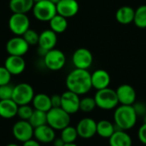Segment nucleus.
Masks as SVG:
<instances>
[{"mask_svg":"<svg viewBox=\"0 0 146 146\" xmlns=\"http://www.w3.org/2000/svg\"><path fill=\"white\" fill-rule=\"evenodd\" d=\"M65 84L68 91L79 96L85 95L92 88L91 73L86 69L74 68L67 75Z\"/></svg>","mask_w":146,"mask_h":146,"instance_id":"f257e3e1","label":"nucleus"},{"mask_svg":"<svg viewBox=\"0 0 146 146\" xmlns=\"http://www.w3.org/2000/svg\"><path fill=\"white\" fill-rule=\"evenodd\" d=\"M114 124L116 129L128 131L135 127L138 115L131 105H118L114 111Z\"/></svg>","mask_w":146,"mask_h":146,"instance_id":"f03ea898","label":"nucleus"},{"mask_svg":"<svg viewBox=\"0 0 146 146\" xmlns=\"http://www.w3.org/2000/svg\"><path fill=\"white\" fill-rule=\"evenodd\" d=\"M93 98L97 107L103 110H112L119 105L115 90L110 87L97 91Z\"/></svg>","mask_w":146,"mask_h":146,"instance_id":"7ed1b4c3","label":"nucleus"},{"mask_svg":"<svg viewBox=\"0 0 146 146\" xmlns=\"http://www.w3.org/2000/svg\"><path fill=\"white\" fill-rule=\"evenodd\" d=\"M47 125L55 131H62L70 125V115L62 108H51L47 113Z\"/></svg>","mask_w":146,"mask_h":146,"instance_id":"20e7f679","label":"nucleus"},{"mask_svg":"<svg viewBox=\"0 0 146 146\" xmlns=\"http://www.w3.org/2000/svg\"><path fill=\"white\" fill-rule=\"evenodd\" d=\"M33 16L39 21L49 22L57 13L56 4L49 0H43L34 3L33 7Z\"/></svg>","mask_w":146,"mask_h":146,"instance_id":"39448f33","label":"nucleus"},{"mask_svg":"<svg viewBox=\"0 0 146 146\" xmlns=\"http://www.w3.org/2000/svg\"><path fill=\"white\" fill-rule=\"evenodd\" d=\"M34 90L28 83H19L14 86L12 100L18 105H27L32 103L34 97Z\"/></svg>","mask_w":146,"mask_h":146,"instance_id":"423d86ee","label":"nucleus"},{"mask_svg":"<svg viewBox=\"0 0 146 146\" xmlns=\"http://www.w3.org/2000/svg\"><path fill=\"white\" fill-rule=\"evenodd\" d=\"M8 26L15 36H22L30 28V20L27 14L13 13L9 19Z\"/></svg>","mask_w":146,"mask_h":146,"instance_id":"0eeeda50","label":"nucleus"},{"mask_svg":"<svg viewBox=\"0 0 146 146\" xmlns=\"http://www.w3.org/2000/svg\"><path fill=\"white\" fill-rule=\"evenodd\" d=\"M43 62L46 68L51 71L61 70L66 64L65 54L58 49H52L49 50L43 57Z\"/></svg>","mask_w":146,"mask_h":146,"instance_id":"6e6552de","label":"nucleus"},{"mask_svg":"<svg viewBox=\"0 0 146 146\" xmlns=\"http://www.w3.org/2000/svg\"><path fill=\"white\" fill-rule=\"evenodd\" d=\"M34 128L29 123L28 121L20 120L16 121L12 128V133L14 138L19 142L24 143L33 138Z\"/></svg>","mask_w":146,"mask_h":146,"instance_id":"1a4fd4ad","label":"nucleus"},{"mask_svg":"<svg viewBox=\"0 0 146 146\" xmlns=\"http://www.w3.org/2000/svg\"><path fill=\"white\" fill-rule=\"evenodd\" d=\"M72 62L75 68L88 70L93 62L92 53L86 48H79L72 56Z\"/></svg>","mask_w":146,"mask_h":146,"instance_id":"9d476101","label":"nucleus"},{"mask_svg":"<svg viewBox=\"0 0 146 146\" xmlns=\"http://www.w3.org/2000/svg\"><path fill=\"white\" fill-rule=\"evenodd\" d=\"M28 50L29 44L22 36H14L6 43V51L9 56H23L27 53Z\"/></svg>","mask_w":146,"mask_h":146,"instance_id":"9b49d317","label":"nucleus"},{"mask_svg":"<svg viewBox=\"0 0 146 146\" xmlns=\"http://www.w3.org/2000/svg\"><path fill=\"white\" fill-rule=\"evenodd\" d=\"M80 96L70 91L64 92L61 95V108L70 115L80 110Z\"/></svg>","mask_w":146,"mask_h":146,"instance_id":"f8f14e48","label":"nucleus"},{"mask_svg":"<svg viewBox=\"0 0 146 146\" xmlns=\"http://www.w3.org/2000/svg\"><path fill=\"white\" fill-rule=\"evenodd\" d=\"M78 136L84 139H89L97 134V121L90 117L82 118L76 126Z\"/></svg>","mask_w":146,"mask_h":146,"instance_id":"ddd939ff","label":"nucleus"},{"mask_svg":"<svg viewBox=\"0 0 146 146\" xmlns=\"http://www.w3.org/2000/svg\"><path fill=\"white\" fill-rule=\"evenodd\" d=\"M116 96L121 105H133L137 100V93L133 86L129 84H122L115 90Z\"/></svg>","mask_w":146,"mask_h":146,"instance_id":"4468645a","label":"nucleus"},{"mask_svg":"<svg viewBox=\"0 0 146 146\" xmlns=\"http://www.w3.org/2000/svg\"><path fill=\"white\" fill-rule=\"evenodd\" d=\"M56 7V13L67 19L76 15L80 9L77 0H60Z\"/></svg>","mask_w":146,"mask_h":146,"instance_id":"2eb2a0df","label":"nucleus"},{"mask_svg":"<svg viewBox=\"0 0 146 146\" xmlns=\"http://www.w3.org/2000/svg\"><path fill=\"white\" fill-rule=\"evenodd\" d=\"M91 80L92 88L97 91L108 88L111 82L110 74L104 69H97L91 74Z\"/></svg>","mask_w":146,"mask_h":146,"instance_id":"dca6fc26","label":"nucleus"},{"mask_svg":"<svg viewBox=\"0 0 146 146\" xmlns=\"http://www.w3.org/2000/svg\"><path fill=\"white\" fill-rule=\"evenodd\" d=\"M3 66L11 75H19L24 72L26 68V62L23 56H9L5 59Z\"/></svg>","mask_w":146,"mask_h":146,"instance_id":"f3484780","label":"nucleus"},{"mask_svg":"<svg viewBox=\"0 0 146 146\" xmlns=\"http://www.w3.org/2000/svg\"><path fill=\"white\" fill-rule=\"evenodd\" d=\"M33 137L34 139H36L39 143L49 144L52 143L53 140L56 139V133L53 128L45 124L34 128Z\"/></svg>","mask_w":146,"mask_h":146,"instance_id":"a211bd4d","label":"nucleus"},{"mask_svg":"<svg viewBox=\"0 0 146 146\" xmlns=\"http://www.w3.org/2000/svg\"><path fill=\"white\" fill-rule=\"evenodd\" d=\"M57 44V34L50 29L44 30L39 33L38 47H41L46 50H50L56 47Z\"/></svg>","mask_w":146,"mask_h":146,"instance_id":"6ab92c4d","label":"nucleus"},{"mask_svg":"<svg viewBox=\"0 0 146 146\" xmlns=\"http://www.w3.org/2000/svg\"><path fill=\"white\" fill-rule=\"evenodd\" d=\"M110 146H133V139L127 131L116 129L109 139Z\"/></svg>","mask_w":146,"mask_h":146,"instance_id":"aec40b11","label":"nucleus"},{"mask_svg":"<svg viewBox=\"0 0 146 146\" xmlns=\"http://www.w3.org/2000/svg\"><path fill=\"white\" fill-rule=\"evenodd\" d=\"M18 105L12 100H0V117L3 119H12L17 115Z\"/></svg>","mask_w":146,"mask_h":146,"instance_id":"412c9836","label":"nucleus"},{"mask_svg":"<svg viewBox=\"0 0 146 146\" xmlns=\"http://www.w3.org/2000/svg\"><path fill=\"white\" fill-rule=\"evenodd\" d=\"M33 107L36 110H40L43 112H48L51 108L50 97L45 93H38L34 95L33 101Z\"/></svg>","mask_w":146,"mask_h":146,"instance_id":"4be33fe9","label":"nucleus"},{"mask_svg":"<svg viewBox=\"0 0 146 146\" xmlns=\"http://www.w3.org/2000/svg\"><path fill=\"white\" fill-rule=\"evenodd\" d=\"M135 9L131 6H122L119 8L115 13L116 21L122 25H128L133 22Z\"/></svg>","mask_w":146,"mask_h":146,"instance_id":"5701e85b","label":"nucleus"},{"mask_svg":"<svg viewBox=\"0 0 146 146\" xmlns=\"http://www.w3.org/2000/svg\"><path fill=\"white\" fill-rule=\"evenodd\" d=\"M34 3L33 0H9V7L12 13L27 14L33 9Z\"/></svg>","mask_w":146,"mask_h":146,"instance_id":"b1692460","label":"nucleus"},{"mask_svg":"<svg viewBox=\"0 0 146 146\" xmlns=\"http://www.w3.org/2000/svg\"><path fill=\"white\" fill-rule=\"evenodd\" d=\"M116 127L114 123L108 120H101L97 122V134L103 139H110Z\"/></svg>","mask_w":146,"mask_h":146,"instance_id":"393cba45","label":"nucleus"},{"mask_svg":"<svg viewBox=\"0 0 146 146\" xmlns=\"http://www.w3.org/2000/svg\"><path fill=\"white\" fill-rule=\"evenodd\" d=\"M49 24H50V29L55 32L56 34L62 33L63 32H65L68 26V19L58 14H56L49 21Z\"/></svg>","mask_w":146,"mask_h":146,"instance_id":"a878e982","label":"nucleus"},{"mask_svg":"<svg viewBox=\"0 0 146 146\" xmlns=\"http://www.w3.org/2000/svg\"><path fill=\"white\" fill-rule=\"evenodd\" d=\"M28 121L33 128H36V127H38L40 126L47 124L46 112H43L40 110H34Z\"/></svg>","mask_w":146,"mask_h":146,"instance_id":"bb28decb","label":"nucleus"},{"mask_svg":"<svg viewBox=\"0 0 146 146\" xmlns=\"http://www.w3.org/2000/svg\"><path fill=\"white\" fill-rule=\"evenodd\" d=\"M133 22L135 26L140 29L146 28V4L141 5L135 9Z\"/></svg>","mask_w":146,"mask_h":146,"instance_id":"cd10ccee","label":"nucleus"},{"mask_svg":"<svg viewBox=\"0 0 146 146\" xmlns=\"http://www.w3.org/2000/svg\"><path fill=\"white\" fill-rule=\"evenodd\" d=\"M78 133L77 130L74 127L72 126H68L67 127L63 128L61 131V139L63 140L65 144H72L74 143L78 138Z\"/></svg>","mask_w":146,"mask_h":146,"instance_id":"c85d7f7f","label":"nucleus"},{"mask_svg":"<svg viewBox=\"0 0 146 146\" xmlns=\"http://www.w3.org/2000/svg\"><path fill=\"white\" fill-rule=\"evenodd\" d=\"M97 107L96 102L94 100V98L92 97H85L83 98H80V110L84 113H90L95 110Z\"/></svg>","mask_w":146,"mask_h":146,"instance_id":"c756f323","label":"nucleus"},{"mask_svg":"<svg viewBox=\"0 0 146 146\" xmlns=\"http://www.w3.org/2000/svg\"><path fill=\"white\" fill-rule=\"evenodd\" d=\"M33 109L29 106L28 104L27 105H21L18 107V110H17V116L20 118V120L22 121H29L33 112Z\"/></svg>","mask_w":146,"mask_h":146,"instance_id":"7c9ffc66","label":"nucleus"},{"mask_svg":"<svg viewBox=\"0 0 146 146\" xmlns=\"http://www.w3.org/2000/svg\"><path fill=\"white\" fill-rule=\"evenodd\" d=\"M23 38L26 40V42L30 45H36L38 43V38H39V33H38L36 31L29 28L23 35Z\"/></svg>","mask_w":146,"mask_h":146,"instance_id":"2f4dec72","label":"nucleus"},{"mask_svg":"<svg viewBox=\"0 0 146 146\" xmlns=\"http://www.w3.org/2000/svg\"><path fill=\"white\" fill-rule=\"evenodd\" d=\"M14 86L10 84L0 86V100L12 99Z\"/></svg>","mask_w":146,"mask_h":146,"instance_id":"473e14b6","label":"nucleus"},{"mask_svg":"<svg viewBox=\"0 0 146 146\" xmlns=\"http://www.w3.org/2000/svg\"><path fill=\"white\" fill-rule=\"evenodd\" d=\"M11 74L4 66H0V86L8 85L11 80Z\"/></svg>","mask_w":146,"mask_h":146,"instance_id":"72a5a7b5","label":"nucleus"},{"mask_svg":"<svg viewBox=\"0 0 146 146\" xmlns=\"http://www.w3.org/2000/svg\"><path fill=\"white\" fill-rule=\"evenodd\" d=\"M132 106L133 107V110H134L136 115H138V117L139 116L144 117L146 115V104L145 102H142V101L137 102L136 101Z\"/></svg>","mask_w":146,"mask_h":146,"instance_id":"f704fd0d","label":"nucleus"},{"mask_svg":"<svg viewBox=\"0 0 146 146\" xmlns=\"http://www.w3.org/2000/svg\"><path fill=\"white\" fill-rule=\"evenodd\" d=\"M138 139L143 145H146V124L145 123H143V125H141L139 128Z\"/></svg>","mask_w":146,"mask_h":146,"instance_id":"c9c22d12","label":"nucleus"},{"mask_svg":"<svg viewBox=\"0 0 146 146\" xmlns=\"http://www.w3.org/2000/svg\"><path fill=\"white\" fill-rule=\"evenodd\" d=\"M52 108H61V95H53L50 97Z\"/></svg>","mask_w":146,"mask_h":146,"instance_id":"e433bc0d","label":"nucleus"},{"mask_svg":"<svg viewBox=\"0 0 146 146\" xmlns=\"http://www.w3.org/2000/svg\"><path fill=\"white\" fill-rule=\"evenodd\" d=\"M22 144H23L22 146H41L40 145V143L38 142V141H37L36 139H29V140H27V141L22 143Z\"/></svg>","mask_w":146,"mask_h":146,"instance_id":"4c0bfd02","label":"nucleus"},{"mask_svg":"<svg viewBox=\"0 0 146 146\" xmlns=\"http://www.w3.org/2000/svg\"><path fill=\"white\" fill-rule=\"evenodd\" d=\"M52 144H53V146H64L65 145V143L63 142V140L61 138H57V139L56 138L53 140Z\"/></svg>","mask_w":146,"mask_h":146,"instance_id":"58836bf2","label":"nucleus"},{"mask_svg":"<svg viewBox=\"0 0 146 146\" xmlns=\"http://www.w3.org/2000/svg\"><path fill=\"white\" fill-rule=\"evenodd\" d=\"M48 51L49 50H44V49H43L41 47H38V56H40L42 57H44Z\"/></svg>","mask_w":146,"mask_h":146,"instance_id":"ea45409f","label":"nucleus"},{"mask_svg":"<svg viewBox=\"0 0 146 146\" xmlns=\"http://www.w3.org/2000/svg\"><path fill=\"white\" fill-rule=\"evenodd\" d=\"M49 1H50V2H51L52 3L56 4H56H57L59 2H60V0H49Z\"/></svg>","mask_w":146,"mask_h":146,"instance_id":"a19ab883","label":"nucleus"},{"mask_svg":"<svg viewBox=\"0 0 146 146\" xmlns=\"http://www.w3.org/2000/svg\"><path fill=\"white\" fill-rule=\"evenodd\" d=\"M64 146H78L75 143H72V144H65Z\"/></svg>","mask_w":146,"mask_h":146,"instance_id":"79ce46f5","label":"nucleus"},{"mask_svg":"<svg viewBox=\"0 0 146 146\" xmlns=\"http://www.w3.org/2000/svg\"><path fill=\"white\" fill-rule=\"evenodd\" d=\"M6 146H20V145H17V144H15V143H10V144L7 145Z\"/></svg>","mask_w":146,"mask_h":146,"instance_id":"37998d69","label":"nucleus"},{"mask_svg":"<svg viewBox=\"0 0 146 146\" xmlns=\"http://www.w3.org/2000/svg\"><path fill=\"white\" fill-rule=\"evenodd\" d=\"M143 122H144L145 124H146V115L143 117Z\"/></svg>","mask_w":146,"mask_h":146,"instance_id":"c03bdc74","label":"nucleus"},{"mask_svg":"<svg viewBox=\"0 0 146 146\" xmlns=\"http://www.w3.org/2000/svg\"><path fill=\"white\" fill-rule=\"evenodd\" d=\"M34 3H37V2H40V1H43V0H33Z\"/></svg>","mask_w":146,"mask_h":146,"instance_id":"a18cd8bd","label":"nucleus"}]
</instances>
